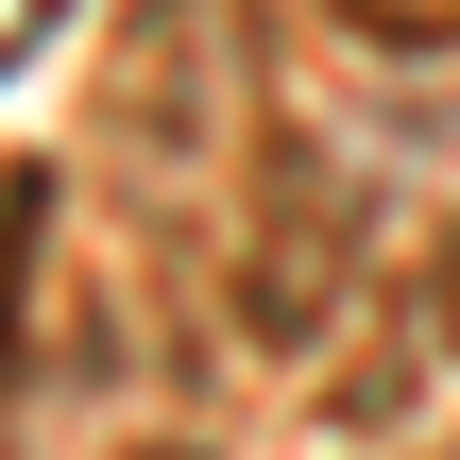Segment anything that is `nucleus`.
<instances>
[{"instance_id": "obj_2", "label": "nucleus", "mask_w": 460, "mask_h": 460, "mask_svg": "<svg viewBox=\"0 0 460 460\" xmlns=\"http://www.w3.org/2000/svg\"><path fill=\"white\" fill-rule=\"evenodd\" d=\"M34 341V171H0V376Z\"/></svg>"}, {"instance_id": "obj_1", "label": "nucleus", "mask_w": 460, "mask_h": 460, "mask_svg": "<svg viewBox=\"0 0 460 460\" xmlns=\"http://www.w3.org/2000/svg\"><path fill=\"white\" fill-rule=\"evenodd\" d=\"M341 273H358V171L307 154V137H273V188H256V239H239V324L290 358V341H324Z\"/></svg>"}, {"instance_id": "obj_3", "label": "nucleus", "mask_w": 460, "mask_h": 460, "mask_svg": "<svg viewBox=\"0 0 460 460\" xmlns=\"http://www.w3.org/2000/svg\"><path fill=\"white\" fill-rule=\"evenodd\" d=\"M376 51H460V0H341Z\"/></svg>"}, {"instance_id": "obj_4", "label": "nucleus", "mask_w": 460, "mask_h": 460, "mask_svg": "<svg viewBox=\"0 0 460 460\" xmlns=\"http://www.w3.org/2000/svg\"><path fill=\"white\" fill-rule=\"evenodd\" d=\"M410 307H427V341H444V358H460V222H444V239H427V290H410Z\"/></svg>"}]
</instances>
